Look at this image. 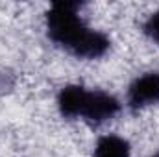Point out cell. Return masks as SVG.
I'll use <instances>...</instances> for the list:
<instances>
[{
    "label": "cell",
    "mask_w": 159,
    "mask_h": 157,
    "mask_svg": "<svg viewBox=\"0 0 159 157\" xmlns=\"http://www.w3.org/2000/svg\"><path fill=\"white\" fill-rule=\"evenodd\" d=\"M80 7L78 2H54L46 13V34L76 57L98 59L109 50V37L87 26L80 17Z\"/></svg>",
    "instance_id": "6da1fadb"
},
{
    "label": "cell",
    "mask_w": 159,
    "mask_h": 157,
    "mask_svg": "<svg viewBox=\"0 0 159 157\" xmlns=\"http://www.w3.org/2000/svg\"><path fill=\"white\" fill-rule=\"evenodd\" d=\"M57 109L65 118H83L91 124L107 122L120 111V102L109 92L67 85L57 94Z\"/></svg>",
    "instance_id": "7a4b0ae2"
},
{
    "label": "cell",
    "mask_w": 159,
    "mask_h": 157,
    "mask_svg": "<svg viewBox=\"0 0 159 157\" xmlns=\"http://www.w3.org/2000/svg\"><path fill=\"white\" fill-rule=\"evenodd\" d=\"M159 102V72H146L135 79L128 89V105L143 109Z\"/></svg>",
    "instance_id": "3957f363"
},
{
    "label": "cell",
    "mask_w": 159,
    "mask_h": 157,
    "mask_svg": "<svg viewBox=\"0 0 159 157\" xmlns=\"http://www.w3.org/2000/svg\"><path fill=\"white\" fill-rule=\"evenodd\" d=\"M93 157H131V148L126 139L119 135L100 137Z\"/></svg>",
    "instance_id": "277c9868"
},
{
    "label": "cell",
    "mask_w": 159,
    "mask_h": 157,
    "mask_svg": "<svg viewBox=\"0 0 159 157\" xmlns=\"http://www.w3.org/2000/svg\"><path fill=\"white\" fill-rule=\"evenodd\" d=\"M144 34L154 43L159 44V9L146 19V22H144Z\"/></svg>",
    "instance_id": "5b68a950"
},
{
    "label": "cell",
    "mask_w": 159,
    "mask_h": 157,
    "mask_svg": "<svg viewBox=\"0 0 159 157\" xmlns=\"http://www.w3.org/2000/svg\"><path fill=\"white\" fill-rule=\"evenodd\" d=\"M152 157H159V150H157V152H156V154H154Z\"/></svg>",
    "instance_id": "8992f818"
}]
</instances>
